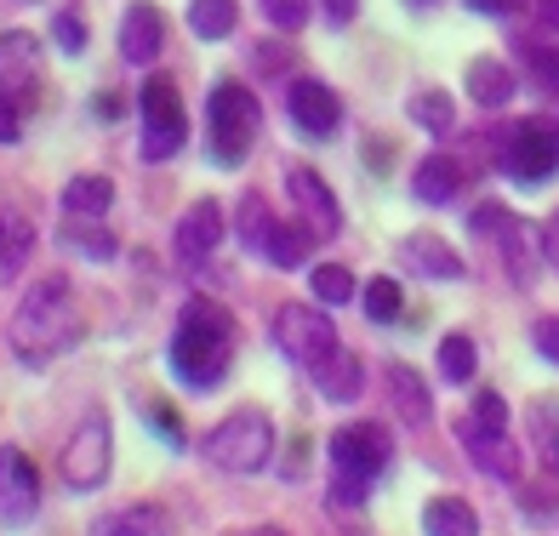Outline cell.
Listing matches in <instances>:
<instances>
[{"label": "cell", "mask_w": 559, "mask_h": 536, "mask_svg": "<svg viewBox=\"0 0 559 536\" xmlns=\"http://www.w3.org/2000/svg\"><path fill=\"white\" fill-rule=\"evenodd\" d=\"M228 366H235V314L217 297H189L177 314V337H171V371L183 389L212 394L223 389Z\"/></svg>", "instance_id": "6da1fadb"}, {"label": "cell", "mask_w": 559, "mask_h": 536, "mask_svg": "<svg viewBox=\"0 0 559 536\" xmlns=\"http://www.w3.org/2000/svg\"><path fill=\"white\" fill-rule=\"evenodd\" d=\"M81 343V309H74V291H69V279L52 274V279H35L29 291H23L17 302V320H12V348H17V360L40 371V366H52L63 348Z\"/></svg>", "instance_id": "7a4b0ae2"}, {"label": "cell", "mask_w": 559, "mask_h": 536, "mask_svg": "<svg viewBox=\"0 0 559 536\" xmlns=\"http://www.w3.org/2000/svg\"><path fill=\"white\" fill-rule=\"evenodd\" d=\"M200 456H206L217 474H263L269 456H274V422L258 405H240V412H228L206 440H200Z\"/></svg>", "instance_id": "3957f363"}, {"label": "cell", "mask_w": 559, "mask_h": 536, "mask_svg": "<svg viewBox=\"0 0 559 536\" xmlns=\"http://www.w3.org/2000/svg\"><path fill=\"white\" fill-rule=\"evenodd\" d=\"M258 97H251L240 81H217L206 97V132H212V160L217 166H240L258 143Z\"/></svg>", "instance_id": "277c9868"}, {"label": "cell", "mask_w": 559, "mask_h": 536, "mask_svg": "<svg viewBox=\"0 0 559 536\" xmlns=\"http://www.w3.org/2000/svg\"><path fill=\"white\" fill-rule=\"evenodd\" d=\"M138 109H143V160H171L183 155L189 143V115H183V97H177L171 74H148L143 92H138Z\"/></svg>", "instance_id": "5b68a950"}, {"label": "cell", "mask_w": 559, "mask_h": 536, "mask_svg": "<svg viewBox=\"0 0 559 536\" xmlns=\"http://www.w3.org/2000/svg\"><path fill=\"white\" fill-rule=\"evenodd\" d=\"M497 166L514 177V183H548L559 171V126L548 115H531L520 126H508L497 143Z\"/></svg>", "instance_id": "8992f818"}, {"label": "cell", "mask_w": 559, "mask_h": 536, "mask_svg": "<svg viewBox=\"0 0 559 536\" xmlns=\"http://www.w3.org/2000/svg\"><path fill=\"white\" fill-rule=\"evenodd\" d=\"M109 463H115V428L109 417H81V428L63 440L58 451V479L69 485V491H97V485L109 479Z\"/></svg>", "instance_id": "52a82bcc"}, {"label": "cell", "mask_w": 559, "mask_h": 536, "mask_svg": "<svg viewBox=\"0 0 559 536\" xmlns=\"http://www.w3.org/2000/svg\"><path fill=\"white\" fill-rule=\"evenodd\" d=\"M394 440L383 422H348L332 433V479H354V485H377L389 474Z\"/></svg>", "instance_id": "ba28073f"}, {"label": "cell", "mask_w": 559, "mask_h": 536, "mask_svg": "<svg viewBox=\"0 0 559 536\" xmlns=\"http://www.w3.org/2000/svg\"><path fill=\"white\" fill-rule=\"evenodd\" d=\"M274 343L286 348L302 371H314L332 348H343L337 343V325L325 320L320 309H309V302H286V309L274 314Z\"/></svg>", "instance_id": "9c48e42d"}, {"label": "cell", "mask_w": 559, "mask_h": 536, "mask_svg": "<svg viewBox=\"0 0 559 536\" xmlns=\"http://www.w3.org/2000/svg\"><path fill=\"white\" fill-rule=\"evenodd\" d=\"M40 514V474L17 445H0V525L23 531Z\"/></svg>", "instance_id": "30bf717a"}, {"label": "cell", "mask_w": 559, "mask_h": 536, "mask_svg": "<svg viewBox=\"0 0 559 536\" xmlns=\"http://www.w3.org/2000/svg\"><path fill=\"white\" fill-rule=\"evenodd\" d=\"M286 194H292V206L302 212V223H309L320 240L343 228V206H337V194L325 189V177H320L314 166H286Z\"/></svg>", "instance_id": "8fae6325"}, {"label": "cell", "mask_w": 559, "mask_h": 536, "mask_svg": "<svg viewBox=\"0 0 559 536\" xmlns=\"http://www.w3.org/2000/svg\"><path fill=\"white\" fill-rule=\"evenodd\" d=\"M286 115L297 132H309V138H325V132H337V120H343V104H337V92L314 81V74H302V81H292L286 92Z\"/></svg>", "instance_id": "7c38bea8"}, {"label": "cell", "mask_w": 559, "mask_h": 536, "mask_svg": "<svg viewBox=\"0 0 559 536\" xmlns=\"http://www.w3.org/2000/svg\"><path fill=\"white\" fill-rule=\"evenodd\" d=\"M0 92H7V97L40 92V40L29 29H7V35H0Z\"/></svg>", "instance_id": "4fadbf2b"}, {"label": "cell", "mask_w": 559, "mask_h": 536, "mask_svg": "<svg viewBox=\"0 0 559 536\" xmlns=\"http://www.w3.org/2000/svg\"><path fill=\"white\" fill-rule=\"evenodd\" d=\"M217 240H223V206H217V200H194V206L177 217V263L200 269L212 258Z\"/></svg>", "instance_id": "5bb4252c"}, {"label": "cell", "mask_w": 559, "mask_h": 536, "mask_svg": "<svg viewBox=\"0 0 559 536\" xmlns=\"http://www.w3.org/2000/svg\"><path fill=\"white\" fill-rule=\"evenodd\" d=\"M160 46H166V17L148 7V0H132L126 17H120V58L148 69V63L160 58Z\"/></svg>", "instance_id": "9a60e30c"}, {"label": "cell", "mask_w": 559, "mask_h": 536, "mask_svg": "<svg viewBox=\"0 0 559 536\" xmlns=\"http://www.w3.org/2000/svg\"><path fill=\"white\" fill-rule=\"evenodd\" d=\"M456 440H463V451L474 456V468L486 474V479H520V445L508 440V428L502 433H479V428H456Z\"/></svg>", "instance_id": "2e32d148"}, {"label": "cell", "mask_w": 559, "mask_h": 536, "mask_svg": "<svg viewBox=\"0 0 559 536\" xmlns=\"http://www.w3.org/2000/svg\"><path fill=\"white\" fill-rule=\"evenodd\" d=\"M309 377H314V389L332 400V405H354V400L366 394V371H360V360H354L348 348H332Z\"/></svg>", "instance_id": "e0dca14e"}, {"label": "cell", "mask_w": 559, "mask_h": 536, "mask_svg": "<svg viewBox=\"0 0 559 536\" xmlns=\"http://www.w3.org/2000/svg\"><path fill=\"white\" fill-rule=\"evenodd\" d=\"M383 382H389V394H394V412L412 422V428H428V422H435V400H428V382L417 377V366L394 360V366L383 371Z\"/></svg>", "instance_id": "ac0fdd59"}, {"label": "cell", "mask_w": 559, "mask_h": 536, "mask_svg": "<svg viewBox=\"0 0 559 536\" xmlns=\"http://www.w3.org/2000/svg\"><path fill=\"white\" fill-rule=\"evenodd\" d=\"M86 536H166V514L155 502H132V508H109L86 525Z\"/></svg>", "instance_id": "d6986e66"}, {"label": "cell", "mask_w": 559, "mask_h": 536, "mask_svg": "<svg viewBox=\"0 0 559 536\" xmlns=\"http://www.w3.org/2000/svg\"><path fill=\"white\" fill-rule=\"evenodd\" d=\"M456 189H463V160H451V155H428L412 171V194L423 206H445V200H456Z\"/></svg>", "instance_id": "ffe728a7"}, {"label": "cell", "mask_w": 559, "mask_h": 536, "mask_svg": "<svg viewBox=\"0 0 559 536\" xmlns=\"http://www.w3.org/2000/svg\"><path fill=\"white\" fill-rule=\"evenodd\" d=\"M400 258H405V269H417L428 279H463V258H456L445 240H435V235H412L400 246Z\"/></svg>", "instance_id": "44dd1931"}, {"label": "cell", "mask_w": 559, "mask_h": 536, "mask_svg": "<svg viewBox=\"0 0 559 536\" xmlns=\"http://www.w3.org/2000/svg\"><path fill=\"white\" fill-rule=\"evenodd\" d=\"M423 536H479V514L463 497H428L423 502Z\"/></svg>", "instance_id": "7402d4cb"}, {"label": "cell", "mask_w": 559, "mask_h": 536, "mask_svg": "<svg viewBox=\"0 0 559 536\" xmlns=\"http://www.w3.org/2000/svg\"><path fill=\"white\" fill-rule=\"evenodd\" d=\"M109 206H115V183H109V177L81 171V177H69V183H63V212L69 217H109Z\"/></svg>", "instance_id": "603a6c76"}, {"label": "cell", "mask_w": 559, "mask_h": 536, "mask_svg": "<svg viewBox=\"0 0 559 536\" xmlns=\"http://www.w3.org/2000/svg\"><path fill=\"white\" fill-rule=\"evenodd\" d=\"M463 81H468V97L479 109H502L508 97H514V74H508V63H497V58H474Z\"/></svg>", "instance_id": "cb8c5ba5"}, {"label": "cell", "mask_w": 559, "mask_h": 536, "mask_svg": "<svg viewBox=\"0 0 559 536\" xmlns=\"http://www.w3.org/2000/svg\"><path fill=\"white\" fill-rule=\"evenodd\" d=\"M314 240H320V235H314L309 223H274L263 258H269L274 269H302V263H309V251H314Z\"/></svg>", "instance_id": "d4e9b609"}, {"label": "cell", "mask_w": 559, "mask_h": 536, "mask_svg": "<svg viewBox=\"0 0 559 536\" xmlns=\"http://www.w3.org/2000/svg\"><path fill=\"white\" fill-rule=\"evenodd\" d=\"M235 235L246 251H269V235H274V212H269V200L263 194H240V206H235Z\"/></svg>", "instance_id": "484cf974"}, {"label": "cell", "mask_w": 559, "mask_h": 536, "mask_svg": "<svg viewBox=\"0 0 559 536\" xmlns=\"http://www.w3.org/2000/svg\"><path fill=\"white\" fill-rule=\"evenodd\" d=\"M240 23V7L235 0H189V29L194 40H228Z\"/></svg>", "instance_id": "4316f807"}, {"label": "cell", "mask_w": 559, "mask_h": 536, "mask_svg": "<svg viewBox=\"0 0 559 536\" xmlns=\"http://www.w3.org/2000/svg\"><path fill=\"white\" fill-rule=\"evenodd\" d=\"M479 371V348H474V337H463V331H451V337H440V377L445 382H463Z\"/></svg>", "instance_id": "83f0119b"}, {"label": "cell", "mask_w": 559, "mask_h": 536, "mask_svg": "<svg viewBox=\"0 0 559 536\" xmlns=\"http://www.w3.org/2000/svg\"><path fill=\"white\" fill-rule=\"evenodd\" d=\"M360 309H366V320H371V325H389V320H400V309H405V297H400V279H389V274L366 279V291H360Z\"/></svg>", "instance_id": "f1b7e54d"}, {"label": "cell", "mask_w": 559, "mask_h": 536, "mask_svg": "<svg viewBox=\"0 0 559 536\" xmlns=\"http://www.w3.org/2000/svg\"><path fill=\"white\" fill-rule=\"evenodd\" d=\"M309 291H314L320 309H343V302L354 297V274H348L343 263H320V269L309 274Z\"/></svg>", "instance_id": "f546056e"}, {"label": "cell", "mask_w": 559, "mask_h": 536, "mask_svg": "<svg viewBox=\"0 0 559 536\" xmlns=\"http://www.w3.org/2000/svg\"><path fill=\"white\" fill-rule=\"evenodd\" d=\"M52 40L63 46V58H81L86 52V17H81L74 0H63V7L52 12Z\"/></svg>", "instance_id": "4dcf8cb0"}, {"label": "cell", "mask_w": 559, "mask_h": 536, "mask_svg": "<svg viewBox=\"0 0 559 536\" xmlns=\"http://www.w3.org/2000/svg\"><path fill=\"white\" fill-rule=\"evenodd\" d=\"M405 115H412L417 126H428V132H451V97H445L440 86L417 92L412 104H405Z\"/></svg>", "instance_id": "1f68e13d"}, {"label": "cell", "mask_w": 559, "mask_h": 536, "mask_svg": "<svg viewBox=\"0 0 559 536\" xmlns=\"http://www.w3.org/2000/svg\"><path fill=\"white\" fill-rule=\"evenodd\" d=\"M456 428H479V433H502V428H508V400L486 389V394H479V400L468 405V417H463V422H456Z\"/></svg>", "instance_id": "d6a6232c"}, {"label": "cell", "mask_w": 559, "mask_h": 536, "mask_svg": "<svg viewBox=\"0 0 559 536\" xmlns=\"http://www.w3.org/2000/svg\"><path fill=\"white\" fill-rule=\"evenodd\" d=\"M525 52V74L537 81L548 97H559V46H520Z\"/></svg>", "instance_id": "836d02e7"}, {"label": "cell", "mask_w": 559, "mask_h": 536, "mask_svg": "<svg viewBox=\"0 0 559 536\" xmlns=\"http://www.w3.org/2000/svg\"><path fill=\"white\" fill-rule=\"evenodd\" d=\"M143 422H148V433H160V445H166V451H183V445H189V433H183V422H177V412H171L166 400L148 405Z\"/></svg>", "instance_id": "e575fe53"}, {"label": "cell", "mask_w": 559, "mask_h": 536, "mask_svg": "<svg viewBox=\"0 0 559 536\" xmlns=\"http://www.w3.org/2000/svg\"><path fill=\"white\" fill-rule=\"evenodd\" d=\"M29 246H35V228L29 223H7V240H0V269L17 274V263L29 258Z\"/></svg>", "instance_id": "d590c367"}, {"label": "cell", "mask_w": 559, "mask_h": 536, "mask_svg": "<svg viewBox=\"0 0 559 536\" xmlns=\"http://www.w3.org/2000/svg\"><path fill=\"white\" fill-rule=\"evenodd\" d=\"M263 17L274 23V29L297 35L302 23H309V0H263Z\"/></svg>", "instance_id": "8d00e7d4"}, {"label": "cell", "mask_w": 559, "mask_h": 536, "mask_svg": "<svg viewBox=\"0 0 559 536\" xmlns=\"http://www.w3.org/2000/svg\"><path fill=\"white\" fill-rule=\"evenodd\" d=\"M69 246H74V251H86V258H97V263H104V258H115V240H104V235H97V228H92V217H74V228H69Z\"/></svg>", "instance_id": "74e56055"}, {"label": "cell", "mask_w": 559, "mask_h": 536, "mask_svg": "<svg viewBox=\"0 0 559 536\" xmlns=\"http://www.w3.org/2000/svg\"><path fill=\"white\" fill-rule=\"evenodd\" d=\"M371 497V485H354V479H332V491H325V508L332 514H360Z\"/></svg>", "instance_id": "f35d334b"}, {"label": "cell", "mask_w": 559, "mask_h": 536, "mask_svg": "<svg viewBox=\"0 0 559 536\" xmlns=\"http://www.w3.org/2000/svg\"><path fill=\"white\" fill-rule=\"evenodd\" d=\"M531 433H537V456L548 468H559V428L548 417V405H537V417H531Z\"/></svg>", "instance_id": "ab89813d"}, {"label": "cell", "mask_w": 559, "mask_h": 536, "mask_svg": "<svg viewBox=\"0 0 559 536\" xmlns=\"http://www.w3.org/2000/svg\"><path fill=\"white\" fill-rule=\"evenodd\" d=\"M468 228H474V235H491V228H502V235H508V228H514V212H508V206H491V200H486V206H474Z\"/></svg>", "instance_id": "60d3db41"}, {"label": "cell", "mask_w": 559, "mask_h": 536, "mask_svg": "<svg viewBox=\"0 0 559 536\" xmlns=\"http://www.w3.org/2000/svg\"><path fill=\"white\" fill-rule=\"evenodd\" d=\"M531 343H537V354L548 366H559V320H537V331H531Z\"/></svg>", "instance_id": "b9f144b4"}, {"label": "cell", "mask_w": 559, "mask_h": 536, "mask_svg": "<svg viewBox=\"0 0 559 536\" xmlns=\"http://www.w3.org/2000/svg\"><path fill=\"white\" fill-rule=\"evenodd\" d=\"M320 12H325V23H332V29H348L354 12H360V0H320Z\"/></svg>", "instance_id": "7bdbcfd3"}, {"label": "cell", "mask_w": 559, "mask_h": 536, "mask_svg": "<svg viewBox=\"0 0 559 536\" xmlns=\"http://www.w3.org/2000/svg\"><path fill=\"white\" fill-rule=\"evenodd\" d=\"M17 132H23V120H17V104H12L7 92H0V148H7V143H17Z\"/></svg>", "instance_id": "ee69618b"}, {"label": "cell", "mask_w": 559, "mask_h": 536, "mask_svg": "<svg viewBox=\"0 0 559 536\" xmlns=\"http://www.w3.org/2000/svg\"><path fill=\"white\" fill-rule=\"evenodd\" d=\"M543 263H548V269H559V212L543 223Z\"/></svg>", "instance_id": "f6af8a7d"}, {"label": "cell", "mask_w": 559, "mask_h": 536, "mask_svg": "<svg viewBox=\"0 0 559 536\" xmlns=\"http://www.w3.org/2000/svg\"><path fill=\"white\" fill-rule=\"evenodd\" d=\"M474 12H486V17H508V12H520L525 0H468Z\"/></svg>", "instance_id": "bcb514c9"}, {"label": "cell", "mask_w": 559, "mask_h": 536, "mask_svg": "<svg viewBox=\"0 0 559 536\" xmlns=\"http://www.w3.org/2000/svg\"><path fill=\"white\" fill-rule=\"evenodd\" d=\"M280 63H286V58H280V46L263 40V46H258V69H263V74H280Z\"/></svg>", "instance_id": "7dc6e473"}, {"label": "cell", "mask_w": 559, "mask_h": 536, "mask_svg": "<svg viewBox=\"0 0 559 536\" xmlns=\"http://www.w3.org/2000/svg\"><path fill=\"white\" fill-rule=\"evenodd\" d=\"M97 115L115 120V115H120V97H115V92H104V97H97Z\"/></svg>", "instance_id": "c3c4849f"}, {"label": "cell", "mask_w": 559, "mask_h": 536, "mask_svg": "<svg viewBox=\"0 0 559 536\" xmlns=\"http://www.w3.org/2000/svg\"><path fill=\"white\" fill-rule=\"evenodd\" d=\"M543 23H548V29H559V0H543Z\"/></svg>", "instance_id": "681fc988"}, {"label": "cell", "mask_w": 559, "mask_h": 536, "mask_svg": "<svg viewBox=\"0 0 559 536\" xmlns=\"http://www.w3.org/2000/svg\"><path fill=\"white\" fill-rule=\"evenodd\" d=\"M405 7H412V12H428V7H440V0H405Z\"/></svg>", "instance_id": "f907efd6"}, {"label": "cell", "mask_w": 559, "mask_h": 536, "mask_svg": "<svg viewBox=\"0 0 559 536\" xmlns=\"http://www.w3.org/2000/svg\"><path fill=\"white\" fill-rule=\"evenodd\" d=\"M258 536H292V531H274V525H269V531H258Z\"/></svg>", "instance_id": "816d5d0a"}, {"label": "cell", "mask_w": 559, "mask_h": 536, "mask_svg": "<svg viewBox=\"0 0 559 536\" xmlns=\"http://www.w3.org/2000/svg\"><path fill=\"white\" fill-rule=\"evenodd\" d=\"M0 240H7V223H0Z\"/></svg>", "instance_id": "f5cc1de1"}]
</instances>
